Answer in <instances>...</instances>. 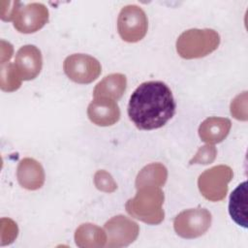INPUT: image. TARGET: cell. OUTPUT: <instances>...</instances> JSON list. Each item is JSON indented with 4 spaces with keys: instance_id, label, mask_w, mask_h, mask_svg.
<instances>
[{
    "instance_id": "6",
    "label": "cell",
    "mask_w": 248,
    "mask_h": 248,
    "mask_svg": "<svg viewBox=\"0 0 248 248\" xmlns=\"http://www.w3.org/2000/svg\"><path fill=\"white\" fill-rule=\"evenodd\" d=\"M211 213L202 207L186 209L173 220L175 232L183 238H196L204 234L211 225Z\"/></svg>"
},
{
    "instance_id": "1",
    "label": "cell",
    "mask_w": 248,
    "mask_h": 248,
    "mask_svg": "<svg viewBox=\"0 0 248 248\" xmlns=\"http://www.w3.org/2000/svg\"><path fill=\"white\" fill-rule=\"evenodd\" d=\"M176 104L169 86L162 81H146L132 93L128 104L130 120L140 130L163 127L175 113Z\"/></svg>"
},
{
    "instance_id": "16",
    "label": "cell",
    "mask_w": 248,
    "mask_h": 248,
    "mask_svg": "<svg viewBox=\"0 0 248 248\" xmlns=\"http://www.w3.org/2000/svg\"><path fill=\"white\" fill-rule=\"evenodd\" d=\"M229 213L232 219L240 227L247 228V182L240 183L231 194Z\"/></svg>"
},
{
    "instance_id": "15",
    "label": "cell",
    "mask_w": 248,
    "mask_h": 248,
    "mask_svg": "<svg viewBox=\"0 0 248 248\" xmlns=\"http://www.w3.org/2000/svg\"><path fill=\"white\" fill-rule=\"evenodd\" d=\"M75 242L80 248L104 247L107 242L106 232L95 224L84 223L75 232Z\"/></svg>"
},
{
    "instance_id": "4",
    "label": "cell",
    "mask_w": 248,
    "mask_h": 248,
    "mask_svg": "<svg viewBox=\"0 0 248 248\" xmlns=\"http://www.w3.org/2000/svg\"><path fill=\"white\" fill-rule=\"evenodd\" d=\"M233 176L232 170L226 165H219L204 170L198 178L201 194L208 201L219 202L228 193V184Z\"/></svg>"
},
{
    "instance_id": "19",
    "label": "cell",
    "mask_w": 248,
    "mask_h": 248,
    "mask_svg": "<svg viewBox=\"0 0 248 248\" xmlns=\"http://www.w3.org/2000/svg\"><path fill=\"white\" fill-rule=\"evenodd\" d=\"M231 113L237 120H242V121L247 120V92L246 91L237 95L232 101Z\"/></svg>"
},
{
    "instance_id": "10",
    "label": "cell",
    "mask_w": 248,
    "mask_h": 248,
    "mask_svg": "<svg viewBox=\"0 0 248 248\" xmlns=\"http://www.w3.org/2000/svg\"><path fill=\"white\" fill-rule=\"evenodd\" d=\"M14 65L22 80L34 79L38 77L43 67L41 50L33 45L21 46L16 54Z\"/></svg>"
},
{
    "instance_id": "21",
    "label": "cell",
    "mask_w": 248,
    "mask_h": 248,
    "mask_svg": "<svg viewBox=\"0 0 248 248\" xmlns=\"http://www.w3.org/2000/svg\"><path fill=\"white\" fill-rule=\"evenodd\" d=\"M95 186L106 193H111L116 190L117 185L112 176L106 170H98L94 175Z\"/></svg>"
},
{
    "instance_id": "3",
    "label": "cell",
    "mask_w": 248,
    "mask_h": 248,
    "mask_svg": "<svg viewBox=\"0 0 248 248\" xmlns=\"http://www.w3.org/2000/svg\"><path fill=\"white\" fill-rule=\"evenodd\" d=\"M220 45L217 31L209 28L189 29L176 40V51L184 59L204 57L213 52Z\"/></svg>"
},
{
    "instance_id": "12",
    "label": "cell",
    "mask_w": 248,
    "mask_h": 248,
    "mask_svg": "<svg viewBox=\"0 0 248 248\" xmlns=\"http://www.w3.org/2000/svg\"><path fill=\"white\" fill-rule=\"evenodd\" d=\"M19 185L27 190H38L45 183V170L42 165L33 158L22 159L16 169Z\"/></svg>"
},
{
    "instance_id": "17",
    "label": "cell",
    "mask_w": 248,
    "mask_h": 248,
    "mask_svg": "<svg viewBox=\"0 0 248 248\" xmlns=\"http://www.w3.org/2000/svg\"><path fill=\"white\" fill-rule=\"evenodd\" d=\"M168 178V170L161 163H152L140 170L136 178V188L161 187Z\"/></svg>"
},
{
    "instance_id": "7",
    "label": "cell",
    "mask_w": 248,
    "mask_h": 248,
    "mask_svg": "<svg viewBox=\"0 0 248 248\" xmlns=\"http://www.w3.org/2000/svg\"><path fill=\"white\" fill-rule=\"evenodd\" d=\"M63 70L74 82L87 84L98 78L102 72V66L93 56L75 53L64 60Z\"/></svg>"
},
{
    "instance_id": "14",
    "label": "cell",
    "mask_w": 248,
    "mask_h": 248,
    "mask_svg": "<svg viewBox=\"0 0 248 248\" xmlns=\"http://www.w3.org/2000/svg\"><path fill=\"white\" fill-rule=\"evenodd\" d=\"M127 78L123 74H110L106 76L94 88V98H108L119 100L126 90Z\"/></svg>"
},
{
    "instance_id": "5",
    "label": "cell",
    "mask_w": 248,
    "mask_h": 248,
    "mask_svg": "<svg viewBox=\"0 0 248 248\" xmlns=\"http://www.w3.org/2000/svg\"><path fill=\"white\" fill-rule=\"evenodd\" d=\"M148 21L143 10L137 5L123 7L117 18V30L121 39L128 43H137L144 38Z\"/></svg>"
},
{
    "instance_id": "2",
    "label": "cell",
    "mask_w": 248,
    "mask_h": 248,
    "mask_svg": "<svg viewBox=\"0 0 248 248\" xmlns=\"http://www.w3.org/2000/svg\"><path fill=\"white\" fill-rule=\"evenodd\" d=\"M164 193L160 187H142L125 204L128 214L143 223L158 225L163 222Z\"/></svg>"
},
{
    "instance_id": "13",
    "label": "cell",
    "mask_w": 248,
    "mask_h": 248,
    "mask_svg": "<svg viewBox=\"0 0 248 248\" xmlns=\"http://www.w3.org/2000/svg\"><path fill=\"white\" fill-rule=\"evenodd\" d=\"M232 122L225 117H208L199 127L201 140L209 144L223 141L230 133Z\"/></svg>"
},
{
    "instance_id": "20",
    "label": "cell",
    "mask_w": 248,
    "mask_h": 248,
    "mask_svg": "<svg viewBox=\"0 0 248 248\" xmlns=\"http://www.w3.org/2000/svg\"><path fill=\"white\" fill-rule=\"evenodd\" d=\"M217 155V149L212 144H206L202 146L196 155L190 160V165L193 164H202V165H208L211 164Z\"/></svg>"
},
{
    "instance_id": "8",
    "label": "cell",
    "mask_w": 248,
    "mask_h": 248,
    "mask_svg": "<svg viewBox=\"0 0 248 248\" xmlns=\"http://www.w3.org/2000/svg\"><path fill=\"white\" fill-rule=\"evenodd\" d=\"M108 247H125L133 243L140 232L139 225L124 215L110 218L105 224Z\"/></svg>"
},
{
    "instance_id": "9",
    "label": "cell",
    "mask_w": 248,
    "mask_h": 248,
    "mask_svg": "<svg viewBox=\"0 0 248 248\" xmlns=\"http://www.w3.org/2000/svg\"><path fill=\"white\" fill-rule=\"evenodd\" d=\"M13 21L18 32L35 33L48 21V10L42 3H30L17 11Z\"/></svg>"
},
{
    "instance_id": "18",
    "label": "cell",
    "mask_w": 248,
    "mask_h": 248,
    "mask_svg": "<svg viewBox=\"0 0 248 248\" xmlns=\"http://www.w3.org/2000/svg\"><path fill=\"white\" fill-rule=\"evenodd\" d=\"M21 80L13 63L1 64L0 87L3 91L13 92L17 90L21 85Z\"/></svg>"
},
{
    "instance_id": "11",
    "label": "cell",
    "mask_w": 248,
    "mask_h": 248,
    "mask_svg": "<svg viewBox=\"0 0 248 248\" xmlns=\"http://www.w3.org/2000/svg\"><path fill=\"white\" fill-rule=\"evenodd\" d=\"M87 115L97 126L107 127L115 124L120 118V109L114 100L95 98L87 108Z\"/></svg>"
}]
</instances>
